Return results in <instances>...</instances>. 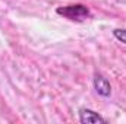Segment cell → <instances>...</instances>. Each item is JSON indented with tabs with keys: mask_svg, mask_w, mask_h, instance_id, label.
I'll return each instance as SVG.
<instances>
[{
	"mask_svg": "<svg viewBox=\"0 0 126 124\" xmlns=\"http://www.w3.org/2000/svg\"><path fill=\"white\" fill-rule=\"evenodd\" d=\"M56 12H57V15H60L69 21H75V22H82L87 18H90V9L84 4L62 6V7H57Z\"/></svg>",
	"mask_w": 126,
	"mask_h": 124,
	"instance_id": "cell-1",
	"label": "cell"
},
{
	"mask_svg": "<svg viewBox=\"0 0 126 124\" xmlns=\"http://www.w3.org/2000/svg\"><path fill=\"white\" fill-rule=\"evenodd\" d=\"M79 121L82 124H97V123H107L106 118H103L98 112L88 108H81L79 110Z\"/></svg>",
	"mask_w": 126,
	"mask_h": 124,
	"instance_id": "cell-2",
	"label": "cell"
},
{
	"mask_svg": "<svg viewBox=\"0 0 126 124\" xmlns=\"http://www.w3.org/2000/svg\"><path fill=\"white\" fill-rule=\"evenodd\" d=\"M94 88H95V91L98 92V95H101V96H104V98L110 96V93H111L110 82H109L104 76H101V74H95V77H94Z\"/></svg>",
	"mask_w": 126,
	"mask_h": 124,
	"instance_id": "cell-3",
	"label": "cell"
},
{
	"mask_svg": "<svg viewBox=\"0 0 126 124\" xmlns=\"http://www.w3.org/2000/svg\"><path fill=\"white\" fill-rule=\"evenodd\" d=\"M113 35H114V38L116 39H119L120 42H123V44H126V28H123V29H114L113 31Z\"/></svg>",
	"mask_w": 126,
	"mask_h": 124,
	"instance_id": "cell-4",
	"label": "cell"
}]
</instances>
